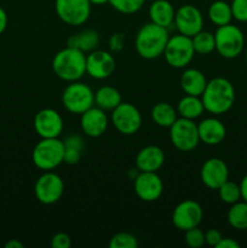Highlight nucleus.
Wrapping results in <instances>:
<instances>
[{"label": "nucleus", "mask_w": 247, "mask_h": 248, "mask_svg": "<svg viewBox=\"0 0 247 248\" xmlns=\"http://www.w3.org/2000/svg\"><path fill=\"white\" fill-rule=\"evenodd\" d=\"M135 162L139 172H156L164 165L165 153L157 145H148L138 152Z\"/></svg>", "instance_id": "nucleus-20"}, {"label": "nucleus", "mask_w": 247, "mask_h": 248, "mask_svg": "<svg viewBox=\"0 0 247 248\" xmlns=\"http://www.w3.org/2000/svg\"><path fill=\"white\" fill-rule=\"evenodd\" d=\"M201 99L206 111L212 115H223L234 106L235 87L225 78H213L207 81Z\"/></svg>", "instance_id": "nucleus-1"}, {"label": "nucleus", "mask_w": 247, "mask_h": 248, "mask_svg": "<svg viewBox=\"0 0 247 248\" xmlns=\"http://www.w3.org/2000/svg\"><path fill=\"white\" fill-rule=\"evenodd\" d=\"M194 56H195V50L191 38L181 33L169 38L164 51V57L170 67L176 69L188 67Z\"/></svg>", "instance_id": "nucleus-7"}, {"label": "nucleus", "mask_w": 247, "mask_h": 248, "mask_svg": "<svg viewBox=\"0 0 247 248\" xmlns=\"http://www.w3.org/2000/svg\"><path fill=\"white\" fill-rule=\"evenodd\" d=\"M64 143L60 138H41L31 153V161L43 171H52L64 159Z\"/></svg>", "instance_id": "nucleus-4"}, {"label": "nucleus", "mask_w": 247, "mask_h": 248, "mask_svg": "<svg viewBox=\"0 0 247 248\" xmlns=\"http://www.w3.org/2000/svg\"><path fill=\"white\" fill-rule=\"evenodd\" d=\"M232 18L237 22L246 23L247 22V0H232Z\"/></svg>", "instance_id": "nucleus-34"}, {"label": "nucleus", "mask_w": 247, "mask_h": 248, "mask_svg": "<svg viewBox=\"0 0 247 248\" xmlns=\"http://www.w3.org/2000/svg\"><path fill=\"white\" fill-rule=\"evenodd\" d=\"M200 177L206 188L218 190L229 179V169L225 161L219 157H210L201 166Z\"/></svg>", "instance_id": "nucleus-17"}, {"label": "nucleus", "mask_w": 247, "mask_h": 248, "mask_svg": "<svg viewBox=\"0 0 247 248\" xmlns=\"http://www.w3.org/2000/svg\"><path fill=\"white\" fill-rule=\"evenodd\" d=\"M99 44V35L94 29H85L80 33L69 36L67 46L81 50L82 52H91L96 50Z\"/></svg>", "instance_id": "nucleus-24"}, {"label": "nucleus", "mask_w": 247, "mask_h": 248, "mask_svg": "<svg viewBox=\"0 0 247 248\" xmlns=\"http://www.w3.org/2000/svg\"><path fill=\"white\" fill-rule=\"evenodd\" d=\"M230 227L236 230H247V202L240 200L239 202L230 205L227 215Z\"/></svg>", "instance_id": "nucleus-28"}, {"label": "nucleus", "mask_w": 247, "mask_h": 248, "mask_svg": "<svg viewBox=\"0 0 247 248\" xmlns=\"http://www.w3.org/2000/svg\"><path fill=\"white\" fill-rule=\"evenodd\" d=\"M7 23H9V18H7L6 11L0 6V35L6 31Z\"/></svg>", "instance_id": "nucleus-41"}, {"label": "nucleus", "mask_w": 247, "mask_h": 248, "mask_svg": "<svg viewBox=\"0 0 247 248\" xmlns=\"http://www.w3.org/2000/svg\"><path fill=\"white\" fill-rule=\"evenodd\" d=\"M91 5H104L109 2V0H89Z\"/></svg>", "instance_id": "nucleus-44"}, {"label": "nucleus", "mask_w": 247, "mask_h": 248, "mask_svg": "<svg viewBox=\"0 0 247 248\" xmlns=\"http://www.w3.org/2000/svg\"><path fill=\"white\" fill-rule=\"evenodd\" d=\"M51 246L53 248H69L72 246V239L65 232H57L51 239Z\"/></svg>", "instance_id": "nucleus-35"}, {"label": "nucleus", "mask_w": 247, "mask_h": 248, "mask_svg": "<svg viewBox=\"0 0 247 248\" xmlns=\"http://www.w3.org/2000/svg\"><path fill=\"white\" fill-rule=\"evenodd\" d=\"M208 18L215 26L220 27L232 23V11L230 4L224 0H216L208 7Z\"/></svg>", "instance_id": "nucleus-27"}, {"label": "nucleus", "mask_w": 247, "mask_h": 248, "mask_svg": "<svg viewBox=\"0 0 247 248\" xmlns=\"http://www.w3.org/2000/svg\"><path fill=\"white\" fill-rule=\"evenodd\" d=\"M144 1L145 0H109V4L120 14L132 15L142 9Z\"/></svg>", "instance_id": "nucleus-31"}, {"label": "nucleus", "mask_w": 247, "mask_h": 248, "mask_svg": "<svg viewBox=\"0 0 247 248\" xmlns=\"http://www.w3.org/2000/svg\"><path fill=\"white\" fill-rule=\"evenodd\" d=\"M52 70L61 80L77 81L86 74V55L79 48L67 46L55 55Z\"/></svg>", "instance_id": "nucleus-2"}, {"label": "nucleus", "mask_w": 247, "mask_h": 248, "mask_svg": "<svg viewBox=\"0 0 247 248\" xmlns=\"http://www.w3.org/2000/svg\"><path fill=\"white\" fill-rule=\"evenodd\" d=\"M173 23L179 33L191 38L202 31L203 16L198 7L186 4L176 10Z\"/></svg>", "instance_id": "nucleus-14"}, {"label": "nucleus", "mask_w": 247, "mask_h": 248, "mask_svg": "<svg viewBox=\"0 0 247 248\" xmlns=\"http://www.w3.org/2000/svg\"><path fill=\"white\" fill-rule=\"evenodd\" d=\"M216 51L227 60L239 57L245 48L244 31L237 26L229 23L218 27L215 33Z\"/></svg>", "instance_id": "nucleus-5"}, {"label": "nucleus", "mask_w": 247, "mask_h": 248, "mask_svg": "<svg viewBox=\"0 0 247 248\" xmlns=\"http://www.w3.org/2000/svg\"><path fill=\"white\" fill-rule=\"evenodd\" d=\"M115 70V58L104 50H93L86 56V74L96 80L110 77Z\"/></svg>", "instance_id": "nucleus-16"}, {"label": "nucleus", "mask_w": 247, "mask_h": 248, "mask_svg": "<svg viewBox=\"0 0 247 248\" xmlns=\"http://www.w3.org/2000/svg\"><path fill=\"white\" fill-rule=\"evenodd\" d=\"M55 10L58 18L68 26H81L91 16V2L89 0H55Z\"/></svg>", "instance_id": "nucleus-9"}, {"label": "nucleus", "mask_w": 247, "mask_h": 248, "mask_svg": "<svg viewBox=\"0 0 247 248\" xmlns=\"http://www.w3.org/2000/svg\"><path fill=\"white\" fill-rule=\"evenodd\" d=\"M133 189L140 200L154 202L164 193V183L156 172H139L133 181Z\"/></svg>", "instance_id": "nucleus-13"}, {"label": "nucleus", "mask_w": 247, "mask_h": 248, "mask_svg": "<svg viewBox=\"0 0 247 248\" xmlns=\"http://www.w3.org/2000/svg\"><path fill=\"white\" fill-rule=\"evenodd\" d=\"M218 194H219L220 200L224 203H227V205H234V203L242 200L240 184L235 183V182L232 181H229V179L219 186Z\"/></svg>", "instance_id": "nucleus-30"}, {"label": "nucleus", "mask_w": 247, "mask_h": 248, "mask_svg": "<svg viewBox=\"0 0 247 248\" xmlns=\"http://www.w3.org/2000/svg\"><path fill=\"white\" fill-rule=\"evenodd\" d=\"M170 138L179 152H193L200 143L198 124L194 123V120L178 118L170 127Z\"/></svg>", "instance_id": "nucleus-8"}, {"label": "nucleus", "mask_w": 247, "mask_h": 248, "mask_svg": "<svg viewBox=\"0 0 247 248\" xmlns=\"http://www.w3.org/2000/svg\"><path fill=\"white\" fill-rule=\"evenodd\" d=\"M240 190H241V199L247 202V174L240 182Z\"/></svg>", "instance_id": "nucleus-42"}, {"label": "nucleus", "mask_w": 247, "mask_h": 248, "mask_svg": "<svg viewBox=\"0 0 247 248\" xmlns=\"http://www.w3.org/2000/svg\"><path fill=\"white\" fill-rule=\"evenodd\" d=\"M152 115L153 121L156 124L160 127L170 128L173 125L174 121L178 119V113L177 109L173 108L170 103L167 102H159L155 104L152 109Z\"/></svg>", "instance_id": "nucleus-25"}, {"label": "nucleus", "mask_w": 247, "mask_h": 248, "mask_svg": "<svg viewBox=\"0 0 247 248\" xmlns=\"http://www.w3.org/2000/svg\"><path fill=\"white\" fill-rule=\"evenodd\" d=\"M203 210L195 200H184L174 207L172 212V223L182 232L199 227L202 220Z\"/></svg>", "instance_id": "nucleus-12"}, {"label": "nucleus", "mask_w": 247, "mask_h": 248, "mask_svg": "<svg viewBox=\"0 0 247 248\" xmlns=\"http://www.w3.org/2000/svg\"><path fill=\"white\" fill-rule=\"evenodd\" d=\"M109 125V119L107 116L106 110L98 107H91L85 113L81 114L80 126L81 130L87 137L97 138L104 135Z\"/></svg>", "instance_id": "nucleus-18"}, {"label": "nucleus", "mask_w": 247, "mask_h": 248, "mask_svg": "<svg viewBox=\"0 0 247 248\" xmlns=\"http://www.w3.org/2000/svg\"><path fill=\"white\" fill-rule=\"evenodd\" d=\"M63 143H64V147L74 148V149L80 150V152H82L85 148L84 138L79 135H75V133L74 135H69L68 137H65V140H63Z\"/></svg>", "instance_id": "nucleus-37"}, {"label": "nucleus", "mask_w": 247, "mask_h": 248, "mask_svg": "<svg viewBox=\"0 0 247 248\" xmlns=\"http://www.w3.org/2000/svg\"><path fill=\"white\" fill-rule=\"evenodd\" d=\"M111 123L116 131L125 136L135 135L142 126V115L137 107L128 102H121L111 110Z\"/></svg>", "instance_id": "nucleus-10"}, {"label": "nucleus", "mask_w": 247, "mask_h": 248, "mask_svg": "<svg viewBox=\"0 0 247 248\" xmlns=\"http://www.w3.org/2000/svg\"><path fill=\"white\" fill-rule=\"evenodd\" d=\"M152 1H153V0H152Z\"/></svg>", "instance_id": "nucleus-46"}, {"label": "nucleus", "mask_w": 247, "mask_h": 248, "mask_svg": "<svg viewBox=\"0 0 247 248\" xmlns=\"http://www.w3.org/2000/svg\"><path fill=\"white\" fill-rule=\"evenodd\" d=\"M62 104L69 113L81 115L93 107L94 92L89 85L84 82L73 81L63 90Z\"/></svg>", "instance_id": "nucleus-6"}, {"label": "nucleus", "mask_w": 247, "mask_h": 248, "mask_svg": "<svg viewBox=\"0 0 247 248\" xmlns=\"http://www.w3.org/2000/svg\"><path fill=\"white\" fill-rule=\"evenodd\" d=\"M222 239V232L217 229H210L205 232V244L211 247H217V245L219 244Z\"/></svg>", "instance_id": "nucleus-38"}, {"label": "nucleus", "mask_w": 247, "mask_h": 248, "mask_svg": "<svg viewBox=\"0 0 247 248\" xmlns=\"http://www.w3.org/2000/svg\"><path fill=\"white\" fill-rule=\"evenodd\" d=\"M124 44H125V35L123 33H114L109 38V48L111 52H120L124 48Z\"/></svg>", "instance_id": "nucleus-36"}, {"label": "nucleus", "mask_w": 247, "mask_h": 248, "mask_svg": "<svg viewBox=\"0 0 247 248\" xmlns=\"http://www.w3.org/2000/svg\"><path fill=\"white\" fill-rule=\"evenodd\" d=\"M184 232H185L184 239H185L186 246L190 248H200L205 245V232L199 227L191 228Z\"/></svg>", "instance_id": "nucleus-33"}, {"label": "nucleus", "mask_w": 247, "mask_h": 248, "mask_svg": "<svg viewBox=\"0 0 247 248\" xmlns=\"http://www.w3.org/2000/svg\"><path fill=\"white\" fill-rule=\"evenodd\" d=\"M174 15L176 10L169 0H153L149 6L150 22L164 28H169L173 24Z\"/></svg>", "instance_id": "nucleus-22"}, {"label": "nucleus", "mask_w": 247, "mask_h": 248, "mask_svg": "<svg viewBox=\"0 0 247 248\" xmlns=\"http://www.w3.org/2000/svg\"><path fill=\"white\" fill-rule=\"evenodd\" d=\"M5 248H23V244H22V242H19L18 240L12 239L5 244Z\"/></svg>", "instance_id": "nucleus-43"}, {"label": "nucleus", "mask_w": 247, "mask_h": 248, "mask_svg": "<svg viewBox=\"0 0 247 248\" xmlns=\"http://www.w3.org/2000/svg\"><path fill=\"white\" fill-rule=\"evenodd\" d=\"M169 38L167 28L149 22L144 24L136 35V51L144 60L159 58L160 56L164 55Z\"/></svg>", "instance_id": "nucleus-3"}, {"label": "nucleus", "mask_w": 247, "mask_h": 248, "mask_svg": "<svg viewBox=\"0 0 247 248\" xmlns=\"http://www.w3.org/2000/svg\"><path fill=\"white\" fill-rule=\"evenodd\" d=\"M194 50L199 55H210L216 50L215 34L207 31H200L195 35L191 36Z\"/></svg>", "instance_id": "nucleus-29"}, {"label": "nucleus", "mask_w": 247, "mask_h": 248, "mask_svg": "<svg viewBox=\"0 0 247 248\" xmlns=\"http://www.w3.org/2000/svg\"><path fill=\"white\" fill-rule=\"evenodd\" d=\"M34 128L40 138H58L63 132V119L55 109H41L34 118Z\"/></svg>", "instance_id": "nucleus-15"}, {"label": "nucleus", "mask_w": 247, "mask_h": 248, "mask_svg": "<svg viewBox=\"0 0 247 248\" xmlns=\"http://www.w3.org/2000/svg\"><path fill=\"white\" fill-rule=\"evenodd\" d=\"M80 159H81V152L80 150L74 149V148L65 147L63 162H65L68 165H75L80 161Z\"/></svg>", "instance_id": "nucleus-39"}, {"label": "nucleus", "mask_w": 247, "mask_h": 248, "mask_svg": "<svg viewBox=\"0 0 247 248\" xmlns=\"http://www.w3.org/2000/svg\"><path fill=\"white\" fill-rule=\"evenodd\" d=\"M121 102V93L113 86H102L94 92V104L103 110H113Z\"/></svg>", "instance_id": "nucleus-26"}, {"label": "nucleus", "mask_w": 247, "mask_h": 248, "mask_svg": "<svg viewBox=\"0 0 247 248\" xmlns=\"http://www.w3.org/2000/svg\"><path fill=\"white\" fill-rule=\"evenodd\" d=\"M176 109L181 118L189 119V120H195L200 118L205 111L201 97L190 96V94H185L183 98L179 99Z\"/></svg>", "instance_id": "nucleus-23"}, {"label": "nucleus", "mask_w": 247, "mask_h": 248, "mask_svg": "<svg viewBox=\"0 0 247 248\" xmlns=\"http://www.w3.org/2000/svg\"><path fill=\"white\" fill-rule=\"evenodd\" d=\"M216 248H240V244L232 237H223Z\"/></svg>", "instance_id": "nucleus-40"}, {"label": "nucleus", "mask_w": 247, "mask_h": 248, "mask_svg": "<svg viewBox=\"0 0 247 248\" xmlns=\"http://www.w3.org/2000/svg\"><path fill=\"white\" fill-rule=\"evenodd\" d=\"M207 85L205 74L196 68H188L182 73L181 77V87L185 94L190 96H199L205 91Z\"/></svg>", "instance_id": "nucleus-21"}, {"label": "nucleus", "mask_w": 247, "mask_h": 248, "mask_svg": "<svg viewBox=\"0 0 247 248\" xmlns=\"http://www.w3.org/2000/svg\"><path fill=\"white\" fill-rule=\"evenodd\" d=\"M245 61H246V64H247V48H246V52H245Z\"/></svg>", "instance_id": "nucleus-45"}, {"label": "nucleus", "mask_w": 247, "mask_h": 248, "mask_svg": "<svg viewBox=\"0 0 247 248\" xmlns=\"http://www.w3.org/2000/svg\"><path fill=\"white\" fill-rule=\"evenodd\" d=\"M198 130L200 142L207 145L220 144L227 136L225 125L215 116L201 120V123L198 124Z\"/></svg>", "instance_id": "nucleus-19"}, {"label": "nucleus", "mask_w": 247, "mask_h": 248, "mask_svg": "<svg viewBox=\"0 0 247 248\" xmlns=\"http://www.w3.org/2000/svg\"><path fill=\"white\" fill-rule=\"evenodd\" d=\"M109 247L110 248H137L138 241L135 235L130 232H120L113 235L109 241Z\"/></svg>", "instance_id": "nucleus-32"}, {"label": "nucleus", "mask_w": 247, "mask_h": 248, "mask_svg": "<svg viewBox=\"0 0 247 248\" xmlns=\"http://www.w3.org/2000/svg\"><path fill=\"white\" fill-rule=\"evenodd\" d=\"M64 193V182L57 173L45 171L35 182L34 194L39 202L44 205H53L62 198Z\"/></svg>", "instance_id": "nucleus-11"}]
</instances>
